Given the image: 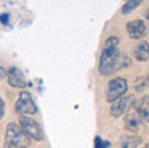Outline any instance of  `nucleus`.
<instances>
[{
  "mask_svg": "<svg viewBox=\"0 0 149 148\" xmlns=\"http://www.w3.org/2000/svg\"><path fill=\"white\" fill-rule=\"evenodd\" d=\"M95 143H96V148H109V143H107V142H103L100 137H96Z\"/></svg>",
  "mask_w": 149,
  "mask_h": 148,
  "instance_id": "nucleus-15",
  "label": "nucleus"
},
{
  "mask_svg": "<svg viewBox=\"0 0 149 148\" xmlns=\"http://www.w3.org/2000/svg\"><path fill=\"white\" fill-rule=\"evenodd\" d=\"M7 74H8V69H5L3 66H0V79L2 77H7Z\"/></svg>",
  "mask_w": 149,
  "mask_h": 148,
  "instance_id": "nucleus-17",
  "label": "nucleus"
},
{
  "mask_svg": "<svg viewBox=\"0 0 149 148\" xmlns=\"http://www.w3.org/2000/svg\"><path fill=\"white\" fill-rule=\"evenodd\" d=\"M19 127L23 129V132L31 138V140H37V142L43 140V130H42V127H40V125L37 124L34 119L24 118V116H23V118H21V121H19Z\"/></svg>",
  "mask_w": 149,
  "mask_h": 148,
  "instance_id": "nucleus-5",
  "label": "nucleus"
},
{
  "mask_svg": "<svg viewBox=\"0 0 149 148\" xmlns=\"http://www.w3.org/2000/svg\"><path fill=\"white\" fill-rule=\"evenodd\" d=\"M139 5H141V2H139V0H128V2L123 3V6H122V13H128V11H132V10L138 8Z\"/></svg>",
  "mask_w": 149,
  "mask_h": 148,
  "instance_id": "nucleus-13",
  "label": "nucleus"
},
{
  "mask_svg": "<svg viewBox=\"0 0 149 148\" xmlns=\"http://www.w3.org/2000/svg\"><path fill=\"white\" fill-rule=\"evenodd\" d=\"M133 98L130 95H125L122 97V98H119L117 101H114V105L111 106V114L114 116V118H119V116H122L123 113L127 111V109L130 108V105H132Z\"/></svg>",
  "mask_w": 149,
  "mask_h": 148,
  "instance_id": "nucleus-6",
  "label": "nucleus"
},
{
  "mask_svg": "<svg viewBox=\"0 0 149 148\" xmlns=\"http://www.w3.org/2000/svg\"><path fill=\"white\" fill-rule=\"evenodd\" d=\"M136 113L143 121L149 122V97H143L138 103H136Z\"/></svg>",
  "mask_w": 149,
  "mask_h": 148,
  "instance_id": "nucleus-10",
  "label": "nucleus"
},
{
  "mask_svg": "<svg viewBox=\"0 0 149 148\" xmlns=\"http://www.w3.org/2000/svg\"><path fill=\"white\" fill-rule=\"evenodd\" d=\"M128 84L123 77H116L107 84V92H106V98L107 101H117L119 98L125 97Z\"/></svg>",
  "mask_w": 149,
  "mask_h": 148,
  "instance_id": "nucleus-4",
  "label": "nucleus"
},
{
  "mask_svg": "<svg viewBox=\"0 0 149 148\" xmlns=\"http://www.w3.org/2000/svg\"><path fill=\"white\" fill-rule=\"evenodd\" d=\"M0 21H2V23H7V21H8V15H0Z\"/></svg>",
  "mask_w": 149,
  "mask_h": 148,
  "instance_id": "nucleus-18",
  "label": "nucleus"
},
{
  "mask_svg": "<svg viewBox=\"0 0 149 148\" xmlns=\"http://www.w3.org/2000/svg\"><path fill=\"white\" fill-rule=\"evenodd\" d=\"M144 148H149V143H148V145H146V147H144Z\"/></svg>",
  "mask_w": 149,
  "mask_h": 148,
  "instance_id": "nucleus-19",
  "label": "nucleus"
},
{
  "mask_svg": "<svg viewBox=\"0 0 149 148\" xmlns=\"http://www.w3.org/2000/svg\"><path fill=\"white\" fill-rule=\"evenodd\" d=\"M120 56L122 55L117 50V47H106L104 45L103 51H101V56H100V73L103 76H107V74L117 71L119 68H122Z\"/></svg>",
  "mask_w": 149,
  "mask_h": 148,
  "instance_id": "nucleus-1",
  "label": "nucleus"
},
{
  "mask_svg": "<svg viewBox=\"0 0 149 148\" xmlns=\"http://www.w3.org/2000/svg\"><path fill=\"white\" fill-rule=\"evenodd\" d=\"M15 108H16V113H19L21 116H24V118L32 116V114L37 113V105H36V101L32 100V97H31L29 92H21L19 93Z\"/></svg>",
  "mask_w": 149,
  "mask_h": 148,
  "instance_id": "nucleus-3",
  "label": "nucleus"
},
{
  "mask_svg": "<svg viewBox=\"0 0 149 148\" xmlns=\"http://www.w3.org/2000/svg\"><path fill=\"white\" fill-rule=\"evenodd\" d=\"M125 127L132 132H138L139 127H141V118H139L138 113H130L125 118Z\"/></svg>",
  "mask_w": 149,
  "mask_h": 148,
  "instance_id": "nucleus-9",
  "label": "nucleus"
},
{
  "mask_svg": "<svg viewBox=\"0 0 149 148\" xmlns=\"http://www.w3.org/2000/svg\"><path fill=\"white\" fill-rule=\"evenodd\" d=\"M146 16H148V19H149V11H148V15H146Z\"/></svg>",
  "mask_w": 149,
  "mask_h": 148,
  "instance_id": "nucleus-20",
  "label": "nucleus"
},
{
  "mask_svg": "<svg viewBox=\"0 0 149 148\" xmlns=\"http://www.w3.org/2000/svg\"><path fill=\"white\" fill-rule=\"evenodd\" d=\"M3 113H5V103L2 100V97H0V119L3 118Z\"/></svg>",
  "mask_w": 149,
  "mask_h": 148,
  "instance_id": "nucleus-16",
  "label": "nucleus"
},
{
  "mask_svg": "<svg viewBox=\"0 0 149 148\" xmlns=\"http://www.w3.org/2000/svg\"><path fill=\"white\" fill-rule=\"evenodd\" d=\"M135 56L139 61H148L149 60V44L148 42H141L138 47L135 48Z\"/></svg>",
  "mask_w": 149,
  "mask_h": 148,
  "instance_id": "nucleus-12",
  "label": "nucleus"
},
{
  "mask_svg": "<svg viewBox=\"0 0 149 148\" xmlns=\"http://www.w3.org/2000/svg\"><path fill=\"white\" fill-rule=\"evenodd\" d=\"M31 147V138L23 132L18 124L11 122L5 132V148H27Z\"/></svg>",
  "mask_w": 149,
  "mask_h": 148,
  "instance_id": "nucleus-2",
  "label": "nucleus"
},
{
  "mask_svg": "<svg viewBox=\"0 0 149 148\" xmlns=\"http://www.w3.org/2000/svg\"><path fill=\"white\" fill-rule=\"evenodd\" d=\"M117 44H119V39L117 37H109L104 45H106V47H117Z\"/></svg>",
  "mask_w": 149,
  "mask_h": 148,
  "instance_id": "nucleus-14",
  "label": "nucleus"
},
{
  "mask_svg": "<svg viewBox=\"0 0 149 148\" xmlns=\"http://www.w3.org/2000/svg\"><path fill=\"white\" fill-rule=\"evenodd\" d=\"M141 145V137L139 135H128L120 140L119 148H138Z\"/></svg>",
  "mask_w": 149,
  "mask_h": 148,
  "instance_id": "nucleus-11",
  "label": "nucleus"
},
{
  "mask_svg": "<svg viewBox=\"0 0 149 148\" xmlns=\"http://www.w3.org/2000/svg\"><path fill=\"white\" fill-rule=\"evenodd\" d=\"M7 79H8V84L11 87H26L27 85V80L24 77V74L21 73L18 68H10L8 69V74H7Z\"/></svg>",
  "mask_w": 149,
  "mask_h": 148,
  "instance_id": "nucleus-7",
  "label": "nucleus"
},
{
  "mask_svg": "<svg viewBox=\"0 0 149 148\" xmlns=\"http://www.w3.org/2000/svg\"><path fill=\"white\" fill-rule=\"evenodd\" d=\"M127 32L132 39H141L146 34V26L141 19H135L127 24Z\"/></svg>",
  "mask_w": 149,
  "mask_h": 148,
  "instance_id": "nucleus-8",
  "label": "nucleus"
}]
</instances>
